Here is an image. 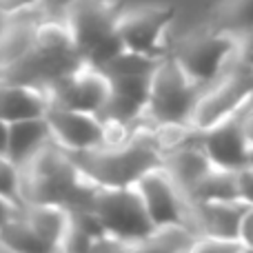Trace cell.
Listing matches in <instances>:
<instances>
[{"mask_svg": "<svg viewBox=\"0 0 253 253\" xmlns=\"http://www.w3.org/2000/svg\"><path fill=\"white\" fill-rule=\"evenodd\" d=\"M98 184L91 182L67 149L49 140L20 165V205L56 202L69 211L91 209Z\"/></svg>", "mask_w": 253, "mask_h": 253, "instance_id": "1", "label": "cell"}, {"mask_svg": "<svg viewBox=\"0 0 253 253\" xmlns=\"http://www.w3.org/2000/svg\"><path fill=\"white\" fill-rule=\"evenodd\" d=\"M74 158L98 187H133L149 169L162 165V151L147 118L133 126L126 140L102 144Z\"/></svg>", "mask_w": 253, "mask_h": 253, "instance_id": "2", "label": "cell"}, {"mask_svg": "<svg viewBox=\"0 0 253 253\" xmlns=\"http://www.w3.org/2000/svg\"><path fill=\"white\" fill-rule=\"evenodd\" d=\"M118 11L111 0H78L60 13L84 62L102 67L125 49L116 31Z\"/></svg>", "mask_w": 253, "mask_h": 253, "instance_id": "3", "label": "cell"}, {"mask_svg": "<svg viewBox=\"0 0 253 253\" xmlns=\"http://www.w3.org/2000/svg\"><path fill=\"white\" fill-rule=\"evenodd\" d=\"M238 36L220 27L193 31L171 47V56L187 76L200 87H207L231 67L236 58Z\"/></svg>", "mask_w": 253, "mask_h": 253, "instance_id": "4", "label": "cell"}, {"mask_svg": "<svg viewBox=\"0 0 253 253\" xmlns=\"http://www.w3.org/2000/svg\"><path fill=\"white\" fill-rule=\"evenodd\" d=\"M200 84L187 76L171 53L160 58L149 83V102L144 118L149 123H191Z\"/></svg>", "mask_w": 253, "mask_h": 253, "instance_id": "5", "label": "cell"}, {"mask_svg": "<svg viewBox=\"0 0 253 253\" xmlns=\"http://www.w3.org/2000/svg\"><path fill=\"white\" fill-rule=\"evenodd\" d=\"M253 98V69L233 58L231 67L220 78L200 89L191 114V125L205 131L240 114Z\"/></svg>", "mask_w": 253, "mask_h": 253, "instance_id": "6", "label": "cell"}, {"mask_svg": "<svg viewBox=\"0 0 253 253\" xmlns=\"http://www.w3.org/2000/svg\"><path fill=\"white\" fill-rule=\"evenodd\" d=\"M175 11L167 4H142L118 11L116 31L125 49L162 58L171 51L169 29Z\"/></svg>", "mask_w": 253, "mask_h": 253, "instance_id": "7", "label": "cell"}, {"mask_svg": "<svg viewBox=\"0 0 253 253\" xmlns=\"http://www.w3.org/2000/svg\"><path fill=\"white\" fill-rule=\"evenodd\" d=\"M91 211L105 233L126 242H138L153 229L135 187H98Z\"/></svg>", "mask_w": 253, "mask_h": 253, "instance_id": "8", "label": "cell"}, {"mask_svg": "<svg viewBox=\"0 0 253 253\" xmlns=\"http://www.w3.org/2000/svg\"><path fill=\"white\" fill-rule=\"evenodd\" d=\"M133 187L153 227H162V224H189L191 227V200L171 180V175L162 165L149 169Z\"/></svg>", "mask_w": 253, "mask_h": 253, "instance_id": "9", "label": "cell"}, {"mask_svg": "<svg viewBox=\"0 0 253 253\" xmlns=\"http://www.w3.org/2000/svg\"><path fill=\"white\" fill-rule=\"evenodd\" d=\"M47 91L51 105L100 116L111 96V80L100 67L83 62L74 71L56 80Z\"/></svg>", "mask_w": 253, "mask_h": 253, "instance_id": "10", "label": "cell"}, {"mask_svg": "<svg viewBox=\"0 0 253 253\" xmlns=\"http://www.w3.org/2000/svg\"><path fill=\"white\" fill-rule=\"evenodd\" d=\"M44 118H47L49 131H51V140L60 144L62 149H67L71 156L93 151L105 144L107 126L98 114L49 105Z\"/></svg>", "mask_w": 253, "mask_h": 253, "instance_id": "11", "label": "cell"}, {"mask_svg": "<svg viewBox=\"0 0 253 253\" xmlns=\"http://www.w3.org/2000/svg\"><path fill=\"white\" fill-rule=\"evenodd\" d=\"M200 142L213 165L227 167V169L245 167L249 158V144L242 131V111L200 131Z\"/></svg>", "mask_w": 253, "mask_h": 253, "instance_id": "12", "label": "cell"}, {"mask_svg": "<svg viewBox=\"0 0 253 253\" xmlns=\"http://www.w3.org/2000/svg\"><path fill=\"white\" fill-rule=\"evenodd\" d=\"M245 209L240 200H196L191 202V227L198 236L238 240Z\"/></svg>", "mask_w": 253, "mask_h": 253, "instance_id": "13", "label": "cell"}, {"mask_svg": "<svg viewBox=\"0 0 253 253\" xmlns=\"http://www.w3.org/2000/svg\"><path fill=\"white\" fill-rule=\"evenodd\" d=\"M49 105L51 98L47 89L0 78V118L9 125L27 118H40L47 114Z\"/></svg>", "mask_w": 253, "mask_h": 253, "instance_id": "14", "label": "cell"}, {"mask_svg": "<svg viewBox=\"0 0 253 253\" xmlns=\"http://www.w3.org/2000/svg\"><path fill=\"white\" fill-rule=\"evenodd\" d=\"M213 162L209 160L207 151L202 149L200 138L187 142L178 149H171L162 156V167L171 175L175 184L182 189V193L191 200V193L196 189V184L202 180V175L211 169Z\"/></svg>", "mask_w": 253, "mask_h": 253, "instance_id": "15", "label": "cell"}, {"mask_svg": "<svg viewBox=\"0 0 253 253\" xmlns=\"http://www.w3.org/2000/svg\"><path fill=\"white\" fill-rule=\"evenodd\" d=\"M20 215L60 253L62 236L71 222V211L67 207L56 202H29V205H20Z\"/></svg>", "mask_w": 253, "mask_h": 253, "instance_id": "16", "label": "cell"}, {"mask_svg": "<svg viewBox=\"0 0 253 253\" xmlns=\"http://www.w3.org/2000/svg\"><path fill=\"white\" fill-rule=\"evenodd\" d=\"M49 140H51V131H49V125H47L44 116L18 120V123L9 125L7 156L20 167V165H25L38 149H42Z\"/></svg>", "mask_w": 253, "mask_h": 253, "instance_id": "17", "label": "cell"}, {"mask_svg": "<svg viewBox=\"0 0 253 253\" xmlns=\"http://www.w3.org/2000/svg\"><path fill=\"white\" fill-rule=\"evenodd\" d=\"M34 49L42 53H51V56H80L69 25L60 13L44 11L38 18L34 29Z\"/></svg>", "mask_w": 253, "mask_h": 253, "instance_id": "18", "label": "cell"}, {"mask_svg": "<svg viewBox=\"0 0 253 253\" xmlns=\"http://www.w3.org/2000/svg\"><path fill=\"white\" fill-rule=\"evenodd\" d=\"M196 238V229L189 224H162L133 242V253H187Z\"/></svg>", "mask_w": 253, "mask_h": 253, "instance_id": "19", "label": "cell"}, {"mask_svg": "<svg viewBox=\"0 0 253 253\" xmlns=\"http://www.w3.org/2000/svg\"><path fill=\"white\" fill-rule=\"evenodd\" d=\"M196 200H240L238 198V169L211 165V169L202 175L191 193V202Z\"/></svg>", "mask_w": 253, "mask_h": 253, "instance_id": "20", "label": "cell"}, {"mask_svg": "<svg viewBox=\"0 0 253 253\" xmlns=\"http://www.w3.org/2000/svg\"><path fill=\"white\" fill-rule=\"evenodd\" d=\"M0 242L16 253H58L51 242H47L36 229H31V224L22 218L20 211L0 231Z\"/></svg>", "mask_w": 253, "mask_h": 253, "instance_id": "21", "label": "cell"}, {"mask_svg": "<svg viewBox=\"0 0 253 253\" xmlns=\"http://www.w3.org/2000/svg\"><path fill=\"white\" fill-rule=\"evenodd\" d=\"M215 27L236 36L253 31V0H227L220 9Z\"/></svg>", "mask_w": 253, "mask_h": 253, "instance_id": "22", "label": "cell"}, {"mask_svg": "<svg viewBox=\"0 0 253 253\" xmlns=\"http://www.w3.org/2000/svg\"><path fill=\"white\" fill-rule=\"evenodd\" d=\"M0 196L20 202V167L9 156H0Z\"/></svg>", "mask_w": 253, "mask_h": 253, "instance_id": "23", "label": "cell"}, {"mask_svg": "<svg viewBox=\"0 0 253 253\" xmlns=\"http://www.w3.org/2000/svg\"><path fill=\"white\" fill-rule=\"evenodd\" d=\"M242 245L238 240H222V238L198 236L187 253H240Z\"/></svg>", "mask_w": 253, "mask_h": 253, "instance_id": "24", "label": "cell"}, {"mask_svg": "<svg viewBox=\"0 0 253 253\" xmlns=\"http://www.w3.org/2000/svg\"><path fill=\"white\" fill-rule=\"evenodd\" d=\"M44 11L42 0H0V18H16Z\"/></svg>", "mask_w": 253, "mask_h": 253, "instance_id": "25", "label": "cell"}, {"mask_svg": "<svg viewBox=\"0 0 253 253\" xmlns=\"http://www.w3.org/2000/svg\"><path fill=\"white\" fill-rule=\"evenodd\" d=\"M238 198L247 207H253V169L247 165L238 169Z\"/></svg>", "mask_w": 253, "mask_h": 253, "instance_id": "26", "label": "cell"}, {"mask_svg": "<svg viewBox=\"0 0 253 253\" xmlns=\"http://www.w3.org/2000/svg\"><path fill=\"white\" fill-rule=\"evenodd\" d=\"M236 58L245 67L253 69V31L238 36V47H236Z\"/></svg>", "mask_w": 253, "mask_h": 253, "instance_id": "27", "label": "cell"}, {"mask_svg": "<svg viewBox=\"0 0 253 253\" xmlns=\"http://www.w3.org/2000/svg\"><path fill=\"white\" fill-rule=\"evenodd\" d=\"M238 242L245 249L253 251V207H247L240 220V231H238Z\"/></svg>", "mask_w": 253, "mask_h": 253, "instance_id": "28", "label": "cell"}, {"mask_svg": "<svg viewBox=\"0 0 253 253\" xmlns=\"http://www.w3.org/2000/svg\"><path fill=\"white\" fill-rule=\"evenodd\" d=\"M20 211V202L11 200V198L0 196V231L16 218V213Z\"/></svg>", "mask_w": 253, "mask_h": 253, "instance_id": "29", "label": "cell"}, {"mask_svg": "<svg viewBox=\"0 0 253 253\" xmlns=\"http://www.w3.org/2000/svg\"><path fill=\"white\" fill-rule=\"evenodd\" d=\"M242 131H245L249 149H253V100L242 109Z\"/></svg>", "mask_w": 253, "mask_h": 253, "instance_id": "30", "label": "cell"}, {"mask_svg": "<svg viewBox=\"0 0 253 253\" xmlns=\"http://www.w3.org/2000/svg\"><path fill=\"white\" fill-rule=\"evenodd\" d=\"M74 2H78V0H42V9L47 13H62Z\"/></svg>", "mask_w": 253, "mask_h": 253, "instance_id": "31", "label": "cell"}, {"mask_svg": "<svg viewBox=\"0 0 253 253\" xmlns=\"http://www.w3.org/2000/svg\"><path fill=\"white\" fill-rule=\"evenodd\" d=\"M9 149V123L0 118V156H7Z\"/></svg>", "mask_w": 253, "mask_h": 253, "instance_id": "32", "label": "cell"}, {"mask_svg": "<svg viewBox=\"0 0 253 253\" xmlns=\"http://www.w3.org/2000/svg\"><path fill=\"white\" fill-rule=\"evenodd\" d=\"M247 167L253 169V149H249V158H247Z\"/></svg>", "mask_w": 253, "mask_h": 253, "instance_id": "33", "label": "cell"}, {"mask_svg": "<svg viewBox=\"0 0 253 253\" xmlns=\"http://www.w3.org/2000/svg\"><path fill=\"white\" fill-rule=\"evenodd\" d=\"M0 253H16V251H13V249H9V247H4L2 242H0Z\"/></svg>", "mask_w": 253, "mask_h": 253, "instance_id": "34", "label": "cell"}]
</instances>
